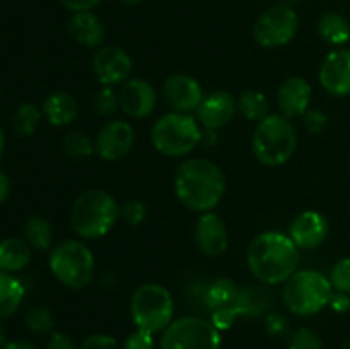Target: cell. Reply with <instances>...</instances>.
Returning a JSON list of instances; mask_svg holds the SVG:
<instances>
[{"label":"cell","instance_id":"6da1fadb","mask_svg":"<svg viewBox=\"0 0 350 349\" xmlns=\"http://www.w3.org/2000/svg\"><path fill=\"white\" fill-rule=\"evenodd\" d=\"M246 262L260 283L282 284L297 270L299 248L286 233L263 231L250 243Z\"/></svg>","mask_w":350,"mask_h":349},{"label":"cell","instance_id":"7a4b0ae2","mask_svg":"<svg viewBox=\"0 0 350 349\" xmlns=\"http://www.w3.org/2000/svg\"><path fill=\"white\" fill-rule=\"evenodd\" d=\"M174 192L181 204L193 212H211L226 194V177L221 168L208 159L193 157L178 166Z\"/></svg>","mask_w":350,"mask_h":349},{"label":"cell","instance_id":"3957f363","mask_svg":"<svg viewBox=\"0 0 350 349\" xmlns=\"http://www.w3.org/2000/svg\"><path fill=\"white\" fill-rule=\"evenodd\" d=\"M118 218V202L101 188L82 192L75 198L70 211L72 229L84 240H96L108 235Z\"/></svg>","mask_w":350,"mask_h":349},{"label":"cell","instance_id":"277c9868","mask_svg":"<svg viewBox=\"0 0 350 349\" xmlns=\"http://www.w3.org/2000/svg\"><path fill=\"white\" fill-rule=\"evenodd\" d=\"M252 146L260 163L270 168L282 166L296 153V127L287 116L269 115L256 125Z\"/></svg>","mask_w":350,"mask_h":349},{"label":"cell","instance_id":"5b68a950","mask_svg":"<svg viewBox=\"0 0 350 349\" xmlns=\"http://www.w3.org/2000/svg\"><path fill=\"white\" fill-rule=\"evenodd\" d=\"M204 139L202 125L190 113L171 112L156 120L150 130L154 149L167 157L190 154Z\"/></svg>","mask_w":350,"mask_h":349},{"label":"cell","instance_id":"8992f818","mask_svg":"<svg viewBox=\"0 0 350 349\" xmlns=\"http://www.w3.org/2000/svg\"><path fill=\"white\" fill-rule=\"evenodd\" d=\"M334 286L320 270H296L284 284V303L287 310L299 317L317 315L330 303Z\"/></svg>","mask_w":350,"mask_h":349},{"label":"cell","instance_id":"52a82bcc","mask_svg":"<svg viewBox=\"0 0 350 349\" xmlns=\"http://www.w3.org/2000/svg\"><path fill=\"white\" fill-rule=\"evenodd\" d=\"M130 315L137 328L149 334L166 331L173 322L174 301L170 291L156 283L142 284L130 300Z\"/></svg>","mask_w":350,"mask_h":349},{"label":"cell","instance_id":"ba28073f","mask_svg":"<svg viewBox=\"0 0 350 349\" xmlns=\"http://www.w3.org/2000/svg\"><path fill=\"white\" fill-rule=\"evenodd\" d=\"M50 270L58 283L70 289H82L94 276V255L79 240H64L50 253Z\"/></svg>","mask_w":350,"mask_h":349},{"label":"cell","instance_id":"9c48e42d","mask_svg":"<svg viewBox=\"0 0 350 349\" xmlns=\"http://www.w3.org/2000/svg\"><path fill=\"white\" fill-rule=\"evenodd\" d=\"M161 349H221V332L205 318H178L163 332Z\"/></svg>","mask_w":350,"mask_h":349},{"label":"cell","instance_id":"30bf717a","mask_svg":"<svg viewBox=\"0 0 350 349\" xmlns=\"http://www.w3.org/2000/svg\"><path fill=\"white\" fill-rule=\"evenodd\" d=\"M299 17L289 3H275L263 10L253 26V38L263 48H280L294 40Z\"/></svg>","mask_w":350,"mask_h":349},{"label":"cell","instance_id":"8fae6325","mask_svg":"<svg viewBox=\"0 0 350 349\" xmlns=\"http://www.w3.org/2000/svg\"><path fill=\"white\" fill-rule=\"evenodd\" d=\"M135 144V130L125 120H111L105 123L94 140L96 153L105 161H118L132 151Z\"/></svg>","mask_w":350,"mask_h":349},{"label":"cell","instance_id":"7c38bea8","mask_svg":"<svg viewBox=\"0 0 350 349\" xmlns=\"http://www.w3.org/2000/svg\"><path fill=\"white\" fill-rule=\"evenodd\" d=\"M132 58L123 48L105 47L92 58V70L103 86L125 84L132 74Z\"/></svg>","mask_w":350,"mask_h":349},{"label":"cell","instance_id":"4fadbf2b","mask_svg":"<svg viewBox=\"0 0 350 349\" xmlns=\"http://www.w3.org/2000/svg\"><path fill=\"white\" fill-rule=\"evenodd\" d=\"M320 84L327 92L337 98H345L350 94V50L337 48L330 51L321 62Z\"/></svg>","mask_w":350,"mask_h":349},{"label":"cell","instance_id":"5bb4252c","mask_svg":"<svg viewBox=\"0 0 350 349\" xmlns=\"http://www.w3.org/2000/svg\"><path fill=\"white\" fill-rule=\"evenodd\" d=\"M163 96L164 101L173 112L191 113L200 106L202 99H204V91L197 79H193L191 75L174 74L164 82Z\"/></svg>","mask_w":350,"mask_h":349},{"label":"cell","instance_id":"9a60e30c","mask_svg":"<svg viewBox=\"0 0 350 349\" xmlns=\"http://www.w3.org/2000/svg\"><path fill=\"white\" fill-rule=\"evenodd\" d=\"M330 233V222L321 212L304 211L296 216L289 226V238L293 240L297 248L311 250L323 245Z\"/></svg>","mask_w":350,"mask_h":349},{"label":"cell","instance_id":"2e32d148","mask_svg":"<svg viewBox=\"0 0 350 349\" xmlns=\"http://www.w3.org/2000/svg\"><path fill=\"white\" fill-rule=\"evenodd\" d=\"M157 92L146 79H129L120 91V108L130 118H146L156 109Z\"/></svg>","mask_w":350,"mask_h":349},{"label":"cell","instance_id":"e0dca14e","mask_svg":"<svg viewBox=\"0 0 350 349\" xmlns=\"http://www.w3.org/2000/svg\"><path fill=\"white\" fill-rule=\"evenodd\" d=\"M238 109V101L228 91H214L204 96L198 106V122L207 132H215L228 125Z\"/></svg>","mask_w":350,"mask_h":349},{"label":"cell","instance_id":"ac0fdd59","mask_svg":"<svg viewBox=\"0 0 350 349\" xmlns=\"http://www.w3.org/2000/svg\"><path fill=\"white\" fill-rule=\"evenodd\" d=\"M195 243L205 257L222 255L229 246V233L224 221L214 212H204L195 226Z\"/></svg>","mask_w":350,"mask_h":349},{"label":"cell","instance_id":"d6986e66","mask_svg":"<svg viewBox=\"0 0 350 349\" xmlns=\"http://www.w3.org/2000/svg\"><path fill=\"white\" fill-rule=\"evenodd\" d=\"M311 98H313V89L306 79H286L277 91V105H279L280 115L287 118L304 116V113L310 109Z\"/></svg>","mask_w":350,"mask_h":349},{"label":"cell","instance_id":"ffe728a7","mask_svg":"<svg viewBox=\"0 0 350 349\" xmlns=\"http://www.w3.org/2000/svg\"><path fill=\"white\" fill-rule=\"evenodd\" d=\"M68 33L77 43L84 47L96 48L105 41L106 29L99 17L92 14L91 10H82V12H74L68 19Z\"/></svg>","mask_w":350,"mask_h":349},{"label":"cell","instance_id":"44dd1931","mask_svg":"<svg viewBox=\"0 0 350 349\" xmlns=\"http://www.w3.org/2000/svg\"><path fill=\"white\" fill-rule=\"evenodd\" d=\"M43 113L55 127L70 125L79 116V103L68 92L58 91L48 96L43 103Z\"/></svg>","mask_w":350,"mask_h":349},{"label":"cell","instance_id":"7402d4cb","mask_svg":"<svg viewBox=\"0 0 350 349\" xmlns=\"http://www.w3.org/2000/svg\"><path fill=\"white\" fill-rule=\"evenodd\" d=\"M232 308L239 317L255 318L267 315L272 308V298L263 287L246 286L238 291V296L232 301Z\"/></svg>","mask_w":350,"mask_h":349},{"label":"cell","instance_id":"603a6c76","mask_svg":"<svg viewBox=\"0 0 350 349\" xmlns=\"http://www.w3.org/2000/svg\"><path fill=\"white\" fill-rule=\"evenodd\" d=\"M31 246L26 240L7 238L0 242V270L19 272L29 263Z\"/></svg>","mask_w":350,"mask_h":349},{"label":"cell","instance_id":"cb8c5ba5","mask_svg":"<svg viewBox=\"0 0 350 349\" xmlns=\"http://www.w3.org/2000/svg\"><path fill=\"white\" fill-rule=\"evenodd\" d=\"M318 34L332 47H344L350 41V24L342 14L327 12L318 19Z\"/></svg>","mask_w":350,"mask_h":349},{"label":"cell","instance_id":"d4e9b609","mask_svg":"<svg viewBox=\"0 0 350 349\" xmlns=\"http://www.w3.org/2000/svg\"><path fill=\"white\" fill-rule=\"evenodd\" d=\"M24 284L10 272L0 270V318L16 313L24 300Z\"/></svg>","mask_w":350,"mask_h":349},{"label":"cell","instance_id":"484cf974","mask_svg":"<svg viewBox=\"0 0 350 349\" xmlns=\"http://www.w3.org/2000/svg\"><path fill=\"white\" fill-rule=\"evenodd\" d=\"M238 291L239 287L236 286L234 281L229 279V277H217L204 291L205 307L211 311L222 307H229L236 300V296H238Z\"/></svg>","mask_w":350,"mask_h":349},{"label":"cell","instance_id":"4316f807","mask_svg":"<svg viewBox=\"0 0 350 349\" xmlns=\"http://www.w3.org/2000/svg\"><path fill=\"white\" fill-rule=\"evenodd\" d=\"M24 236L33 248L48 250L51 248V243H53V228H51L50 221L41 216H33L24 224Z\"/></svg>","mask_w":350,"mask_h":349},{"label":"cell","instance_id":"83f0119b","mask_svg":"<svg viewBox=\"0 0 350 349\" xmlns=\"http://www.w3.org/2000/svg\"><path fill=\"white\" fill-rule=\"evenodd\" d=\"M238 109L252 122H262L270 115L269 98L262 91L248 89V91L241 92V96L238 98Z\"/></svg>","mask_w":350,"mask_h":349},{"label":"cell","instance_id":"f1b7e54d","mask_svg":"<svg viewBox=\"0 0 350 349\" xmlns=\"http://www.w3.org/2000/svg\"><path fill=\"white\" fill-rule=\"evenodd\" d=\"M41 122V109L34 103H23L16 109L12 125L14 132L21 137H29L36 132L38 125Z\"/></svg>","mask_w":350,"mask_h":349},{"label":"cell","instance_id":"f546056e","mask_svg":"<svg viewBox=\"0 0 350 349\" xmlns=\"http://www.w3.org/2000/svg\"><path fill=\"white\" fill-rule=\"evenodd\" d=\"M64 151L72 157H89L96 151L91 137L82 132H70L62 140Z\"/></svg>","mask_w":350,"mask_h":349},{"label":"cell","instance_id":"4dcf8cb0","mask_svg":"<svg viewBox=\"0 0 350 349\" xmlns=\"http://www.w3.org/2000/svg\"><path fill=\"white\" fill-rule=\"evenodd\" d=\"M26 325L34 334H48L53 331L55 318L48 308L33 307L26 313Z\"/></svg>","mask_w":350,"mask_h":349},{"label":"cell","instance_id":"1f68e13d","mask_svg":"<svg viewBox=\"0 0 350 349\" xmlns=\"http://www.w3.org/2000/svg\"><path fill=\"white\" fill-rule=\"evenodd\" d=\"M94 112L99 116H109L120 108V94H116L111 86H103L94 96Z\"/></svg>","mask_w":350,"mask_h":349},{"label":"cell","instance_id":"d6a6232c","mask_svg":"<svg viewBox=\"0 0 350 349\" xmlns=\"http://www.w3.org/2000/svg\"><path fill=\"white\" fill-rule=\"evenodd\" d=\"M328 279L334 286V291L350 294V257H344L335 263Z\"/></svg>","mask_w":350,"mask_h":349},{"label":"cell","instance_id":"836d02e7","mask_svg":"<svg viewBox=\"0 0 350 349\" xmlns=\"http://www.w3.org/2000/svg\"><path fill=\"white\" fill-rule=\"evenodd\" d=\"M289 349H323V342L317 332L308 327H301L291 337Z\"/></svg>","mask_w":350,"mask_h":349},{"label":"cell","instance_id":"e575fe53","mask_svg":"<svg viewBox=\"0 0 350 349\" xmlns=\"http://www.w3.org/2000/svg\"><path fill=\"white\" fill-rule=\"evenodd\" d=\"M120 218L130 226L142 224L147 218L146 204L140 201H126L125 204L120 207Z\"/></svg>","mask_w":350,"mask_h":349},{"label":"cell","instance_id":"d590c367","mask_svg":"<svg viewBox=\"0 0 350 349\" xmlns=\"http://www.w3.org/2000/svg\"><path fill=\"white\" fill-rule=\"evenodd\" d=\"M238 317H239L238 311L232 308V305H229V307H222V308H217V310L212 311L211 322L219 332H222V331H229V328L234 325L236 318Z\"/></svg>","mask_w":350,"mask_h":349},{"label":"cell","instance_id":"8d00e7d4","mask_svg":"<svg viewBox=\"0 0 350 349\" xmlns=\"http://www.w3.org/2000/svg\"><path fill=\"white\" fill-rule=\"evenodd\" d=\"M304 125H306L308 132L314 133V135H320L325 132L328 125V116L327 113H323L321 109H308L304 113Z\"/></svg>","mask_w":350,"mask_h":349},{"label":"cell","instance_id":"74e56055","mask_svg":"<svg viewBox=\"0 0 350 349\" xmlns=\"http://www.w3.org/2000/svg\"><path fill=\"white\" fill-rule=\"evenodd\" d=\"M79 349H123V348L116 342V339L111 337V335L94 334L85 337Z\"/></svg>","mask_w":350,"mask_h":349},{"label":"cell","instance_id":"f35d334b","mask_svg":"<svg viewBox=\"0 0 350 349\" xmlns=\"http://www.w3.org/2000/svg\"><path fill=\"white\" fill-rule=\"evenodd\" d=\"M152 335L154 334H149V332L137 328L135 332H132V334L126 337L123 349H154Z\"/></svg>","mask_w":350,"mask_h":349},{"label":"cell","instance_id":"ab89813d","mask_svg":"<svg viewBox=\"0 0 350 349\" xmlns=\"http://www.w3.org/2000/svg\"><path fill=\"white\" fill-rule=\"evenodd\" d=\"M265 328L273 337H284L287 334V328H289V322H287L284 315L273 313L272 311V313H267Z\"/></svg>","mask_w":350,"mask_h":349},{"label":"cell","instance_id":"60d3db41","mask_svg":"<svg viewBox=\"0 0 350 349\" xmlns=\"http://www.w3.org/2000/svg\"><path fill=\"white\" fill-rule=\"evenodd\" d=\"M332 310L337 311V313H347L350 311V294L347 293H340V291H334L330 298Z\"/></svg>","mask_w":350,"mask_h":349},{"label":"cell","instance_id":"b9f144b4","mask_svg":"<svg viewBox=\"0 0 350 349\" xmlns=\"http://www.w3.org/2000/svg\"><path fill=\"white\" fill-rule=\"evenodd\" d=\"M46 349H77V348H75L70 335L64 334V332H53L50 341H48Z\"/></svg>","mask_w":350,"mask_h":349},{"label":"cell","instance_id":"7bdbcfd3","mask_svg":"<svg viewBox=\"0 0 350 349\" xmlns=\"http://www.w3.org/2000/svg\"><path fill=\"white\" fill-rule=\"evenodd\" d=\"M101 0H60L62 5L65 9L72 10V12H82V10H91L96 7Z\"/></svg>","mask_w":350,"mask_h":349},{"label":"cell","instance_id":"ee69618b","mask_svg":"<svg viewBox=\"0 0 350 349\" xmlns=\"http://www.w3.org/2000/svg\"><path fill=\"white\" fill-rule=\"evenodd\" d=\"M10 194V181L3 171H0V204L9 197Z\"/></svg>","mask_w":350,"mask_h":349},{"label":"cell","instance_id":"f6af8a7d","mask_svg":"<svg viewBox=\"0 0 350 349\" xmlns=\"http://www.w3.org/2000/svg\"><path fill=\"white\" fill-rule=\"evenodd\" d=\"M3 349H36V348L26 341H12V342H7Z\"/></svg>","mask_w":350,"mask_h":349},{"label":"cell","instance_id":"bcb514c9","mask_svg":"<svg viewBox=\"0 0 350 349\" xmlns=\"http://www.w3.org/2000/svg\"><path fill=\"white\" fill-rule=\"evenodd\" d=\"M5 348V335H3V328L0 325V349Z\"/></svg>","mask_w":350,"mask_h":349},{"label":"cell","instance_id":"7dc6e473","mask_svg":"<svg viewBox=\"0 0 350 349\" xmlns=\"http://www.w3.org/2000/svg\"><path fill=\"white\" fill-rule=\"evenodd\" d=\"M3 147H5V140H3V133L2 130H0V157H2L3 154Z\"/></svg>","mask_w":350,"mask_h":349},{"label":"cell","instance_id":"c3c4849f","mask_svg":"<svg viewBox=\"0 0 350 349\" xmlns=\"http://www.w3.org/2000/svg\"><path fill=\"white\" fill-rule=\"evenodd\" d=\"M122 3H126V5H137V3H140L142 0H120Z\"/></svg>","mask_w":350,"mask_h":349},{"label":"cell","instance_id":"681fc988","mask_svg":"<svg viewBox=\"0 0 350 349\" xmlns=\"http://www.w3.org/2000/svg\"><path fill=\"white\" fill-rule=\"evenodd\" d=\"M342 349H350V337L347 339V341H345V344L342 346Z\"/></svg>","mask_w":350,"mask_h":349},{"label":"cell","instance_id":"f907efd6","mask_svg":"<svg viewBox=\"0 0 350 349\" xmlns=\"http://www.w3.org/2000/svg\"><path fill=\"white\" fill-rule=\"evenodd\" d=\"M282 2L284 3H289V5H293V3H296L297 0H282Z\"/></svg>","mask_w":350,"mask_h":349}]
</instances>
